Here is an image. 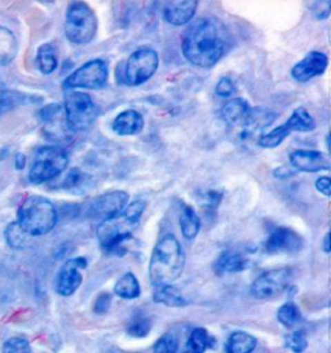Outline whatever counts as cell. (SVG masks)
Returning a JSON list of instances; mask_svg holds the SVG:
<instances>
[{
    "label": "cell",
    "mask_w": 331,
    "mask_h": 353,
    "mask_svg": "<svg viewBox=\"0 0 331 353\" xmlns=\"http://www.w3.org/2000/svg\"><path fill=\"white\" fill-rule=\"evenodd\" d=\"M330 0L326 1H312L310 4V11L319 19V20H325L330 16Z\"/></svg>",
    "instance_id": "37"
},
{
    "label": "cell",
    "mask_w": 331,
    "mask_h": 353,
    "mask_svg": "<svg viewBox=\"0 0 331 353\" xmlns=\"http://www.w3.org/2000/svg\"><path fill=\"white\" fill-rule=\"evenodd\" d=\"M322 249L326 254L330 252V234L329 233L325 234V239L322 241Z\"/></svg>",
    "instance_id": "42"
},
{
    "label": "cell",
    "mask_w": 331,
    "mask_h": 353,
    "mask_svg": "<svg viewBox=\"0 0 331 353\" xmlns=\"http://www.w3.org/2000/svg\"><path fill=\"white\" fill-rule=\"evenodd\" d=\"M153 301L171 308H180V307L188 305V301L183 296V294L172 285L155 286L153 291Z\"/></svg>",
    "instance_id": "23"
},
{
    "label": "cell",
    "mask_w": 331,
    "mask_h": 353,
    "mask_svg": "<svg viewBox=\"0 0 331 353\" xmlns=\"http://www.w3.org/2000/svg\"><path fill=\"white\" fill-rule=\"evenodd\" d=\"M8 101H10V96H8V92L6 91V88H4V85L3 83L0 82V113L7 108V105H8Z\"/></svg>",
    "instance_id": "41"
},
{
    "label": "cell",
    "mask_w": 331,
    "mask_h": 353,
    "mask_svg": "<svg viewBox=\"0 0 331 353\" xmlns=\"http://www.w3.org/2000/svg\"><path fill=\"white\" fill-rule=\"evenodd\" d=\"M3 353H32L29 341L20 336L10 338L3 345Z\"/></svg>",
    "instance_id": "35"
},
{
    "label": "cell",
    "mask_w": 331,
    "mask_h": 353,
    "mask_svg": "<svg viewBox=\"0 0 331 353\" xmlns=\"http://www.w3.org/2000/svg\"><path fill=\"white\" fill-rule=\"evenodd\" d=\"M114 292L122 299H136L140 295V283L134 273L128 272L117 281Z\"/></svg>",
    "instance_id": "28"
},
{
    "label": "cell",
    "mask_w": 331,
    "mask_h": 353,
    "mask_svg": "<svg viewBox=\"0 0 331 353\" xmlns=\"http://www.w3.org/2000/svg\"><path fill=\"white\" fill-rule=\"evenodd\" d=\"M277 115L264 108H251L246 119L242 123V139H251L258 132L264 131L276 121Z\"/></svg>",
    "instance_id": "18"
},
{
    "label": "cell",
    "mask_w": 331,
    "mask_h": 353,
    "mask_svg": "<svg viewBox=\"0 0 331 353\" xmlns=\"http://www.w3.org/2000/svg\"><path fill=\"white\" fill-rule=\"evenodd\" d=\"M248 258L237 251H224L215 263L217 273H237L248 267Z\"/></svg>",
    "instance_id": "21"
},
{
    "label": "cell",
    "mask_w": 331,
    "mask_h": 353,
    "mask_svg": "<svg viewBox=\"0 0 331 353\" xmlns=\"http://www.w3.org/2000/svg\"><path fill=\"white\" fill-rule=\"evenodd\" d=\"M159 56L152 48H139L128 57L124 69V83L136 87L148 82L158 70Z\"/></svg>",
    "instance_id": "9"
},
{
    "label": "cell",
    "mask_w": 331,
    "mask_h": 353,
    "mask_svg": "<svg viewBox=\"0 0 331 353\" xmlns=\"http://www.w3.org/2000/svg\"><path fill=\"white\" fill-rule=\"evenodd\" d=\"M304 239L292 229L279 227L269 233L264 249L270 255H292L303 250Z\"/></svg>",
    "instance_id": "13"
},
{
    "label": "cell",
    "mask_w": 331,
    "mask_h": 353,
    "mask_svg": "<svg viewBox=\"0 0 331 353\" xmlns=\"http://www.w3.org/2000/svg\"><path fill=\"white\" fill-rule=\"evenodd\" d=\"M215 94H217L219 97H223V99H229V97H232L233 94H237L236 84L233 83L232 78L223 77V78L217 82V87H215Z\"/></svg>",
    "instance_id": "36"
},
{
    "label": "cell",
    "mask_w": 331,
    "mask_h": 353,
    "mask_svg": "<svg viewBox=\"0 0 331 353\" xmlns=\"http://www.w3.org/2000/svg\"><path fill=\"white\" fill-rule=\"evenodd\" d=\"M146 203L141 199L128 203L113 218L101 221L96 229L99 243L105 252L114 254L126 241L132 239L134 229L144 215Z\"/></svg>",
    "instance_id": "2"
},
{
    "label": "cell",
    "mask_w": 331,
    "mask_h": 353,
    "mask_svg": "<svg viewBox=\"0 0 331 353\" xmlns=\"http://www.w3.org/2000/svg\"><path fill=\"white\" fill-rule=\"evenodd\" d=\"M180 229L181 234L186 241H193L198 236L201 229V220L198 218L194 208L192 206H185L180 215Z\"/></svg>",
    "instance_id": "26"
},
{
    "label": "cell",
    "mask_w": 331,
    "mask_h": 353,
    "mask_svg": "<svg viewBox=\"0 0 331 353\" xmlns=\"http://www.w3.org/2000/svg\"><path fill=\"white\" fill-rule=\"evenodd\" d=\"M144 117L137 110L128 109L115 117L112 128L118 136H134L144 130Z\"/></svg>",
    "instance_id": "19"
},
{
    "label": "cell",
    "mask_w": 331,
    "mask_h": 353,
    "mask_svg": "<svg viewBox=\"0 0 331 353\" xmlns=\"http://www.w3.org/2000/svg\"><path fill=\"white\" fill-rule=\"evenodd\" d=\"M294 277V272L289 267L267 270L260 274L251 285V295L259 301H268L288 290Z\"/></svg>",
    "instance_id": "11"
},
{
    "label": "cell",
    "mask_w": 331,
    "mask_h": 353,
    "mask_svg": "<svg viewBox=\"0 0 331 353\" xmlns=\"http://www.w3.org/2000/svg\"><path fill=\"white\" fill-rule=\"evenodd\" d=\"M210 335L206 329L197 327L192 332L186 343L185 353H205L210 347Z\"/></svg>",
    "instance_id": "29"
},
{
    "label": "cell",
    "mask_w": 331,
    "mask_h": 353,
    "mask_svg": "<svg viewBox=\"0 0 331 353\" xmlns=\"http://www.w3.org/2000/svg\"><path fill=\"white\" fill-rule=\"evenodd\" d=\"M99 21L92 8L84 1L70 3L65 16V35L69 42L86 46L97 34Z\"/></svg>",
    "instance_id": "5"
},
{
    "label": "cell",
    "mask_w": 331,
    "mask_h": 353,
    "mask_svg": "<svg viewBox=\"0 0 331 353\" xmlns=\"http://www.w3.org/2000/svg\"><path fill=\"white\" fill-rule=\"evenodd\" d=\"M328 65L329 57L325 53L312 51L301 61L294 65V68L291 69V77L299 83H305L325 73Z\"/></svg>",
    "instance_id": "16"
},
{
    "label": "cell",
    "mask_w": 331,
    "mask_h": 353,
    "mask_svg": "<svg viewBox=\"0 0 331 353\" xmlns=\"http://www.w3.org/2000/svg\"><path fill=\"white\" fill-rule=\"evenodd\" d=\"M109 78V66L101 59L91 60L72 72L65 81L63 88H86V90H101Z\"/></svg>",
    "instance_id": "10"
},
{
    "label": "cell",
    "mask_w": 331,
    "mask_h": 353,
    "mask_svg": "<svg viewBox=\"0 0 331 353\" xmlns=\"http://www.w3.org/2000/svg\"><path fill=\"white\" fill-rule=\"evenodd\" d=\"M227 43L223 26L211 17H201L186 28L181 50L186 60L198 68H212L224 56Z\"/></svg>",
    "instance_id": "1"
},
{
    "label": "cell",
    "mask_w": 331,
    "mask_h": 353,
    "mask_svg": "<svg viewBox=\"0 0 331 353\" xmlns=\"http://www.w3.org/2000/svg\"><path fill=\"white\" fill-rule=\"evenodd\" d=\"M258 345L257 338L245 332H233L227 343V353H251Z\"/></svg>",
    "instance_id": "27"
},
{
    "label": "cell",
    "mask_w": 331,
    "mask_h": 353,
    "mask_svg": "<svg viewBox=\"0 0 331 353\" xmlns=\"http://www.w3.org/2000/svg\"><path fill=\"white\" fill-rule=\"evenodd\" d=\"M87 268L86 258H74L63 263L56 281V291L61 296H70L82 285L83 276L81 270Z\"/></svg>",
    "instance_id": "14"
},
{
    "label": "cell",
    "mask_w": 331,
    "mask_h": 353,
    "mask_svg": "<svg viewBox=\"0 0 331 353\" xmlns=\"http://www.w3.org/2000/svg\"><path fill=\"white\" fill-rule=\"evenodd\" d=\"M179 350V339L175 334L167 332L154 344V353H176Z\"/></svg>",
    "instance_id": "32"
},
{
    "label": "cell",
    "mask_w": 331,
    "mask_h": 353,
    "mask_svg": "<svg viewBox=\"0 0 331 353\" xmlns=\"http://www.w3.org/2000/svg\"><path fill=\"white\" fill-rule=\"evenodd\" d=\"M290 165L300 172H320L329 171L331 167L330 158L319 150L298 149L291 152L289 156Z\"/></svg>",
    "instance_id": "15"
},
{
    "label": "cell",
    "mask_w": 331,
    "mask_h": 353,
    "mask_svg": "<svg viewBox=\"0 0 331 353\" xmlns=\"http://www.w3.org/2000/svg\"><path fill=\"white\" fill-rule=\"evenodd\" d=\"M59 214L50 199L41 196L25 198L17 211V224L30 237L50 233L57 224Z\"/></svg>",
    "instance_id": "4"
},
{
    "label": "cell",
    "mask_w": 331,
    "mask_h": 353,
    "mask_svg": "<svg viewBox=\"0 0 331 353\" xmlns=\"http://www.w3.org/2000/svg\"><path fill=\"white\" fill-rule=\"evenodd\" d=\"M185 254L174 234H166L155 245L149 261V279L153 286L171 285L183 273Z\"/></svg>",
    "instance_id": "3"
},
{
    "label": "cell",
    "mask_w": 331,
    "mask_h": 353,
    "mask_svg": "<svg viewBox=\"0 0 331 353\" xmlns=\"http://www.w3.org/2000/svg\"><path fill=\"white\" fill-rule=\"evenodd\" d=\"M63 113L66 125L72 131H84L94 123L99 108L92 97L84 92H72L65 97Z\"/></svg>",
    "instance_id": "7"
},
{
    "label": "cell",
    "mask_w": 331,
    "mask_h": 353,
    "mask_svg": "<svg viewBox=\"0 0 331 353\" xmlns=\"http://www.w3.org/2000/svg\"><path fill=\"white\" fill-rule=\"evenodd\" d=\"M316 130V121L303 106L297 108L283 125L276 127L265 135L259 136L258 145L264 149H274L292 132H310Z\"/></svg>",
    "instance_id": "8"
},
{
    "label": "cell",
    "mask_w": 331,
    "mask_h": 353,
    "mask_svg": "<svg viewBox=\"0 0 331 353\" xmlns=\"http://www.w3.org/2000/svg\"><path fill=\"white\" fill-rule=\"evenodd\" d=\"M295 172L294 171H291V168H288V167H277V168H274V171H273V176L277 177V179H288V177L292 176Z\"/></svg>",
    "instance_id": "40"
},
{
    "label": "cell",
    "mask_w": 331,
    "mask_h": 353,
    "mask_svg": "<svg viewBox=\"0 0 331 353\" xmlns=\"http://www.w3.org/2000/svg\"><path fill=\"white\" fill-rule=\"evenodd\" d=\"M25 163H26V158L23 154H19L17 158H16V167L19 168V170H22L23 166H25Z\"/></svg>",
    "instance_id": "43"
},
{
    "label": "cell",
    "mask_w": 331,
    "mask_h": 353,
    "mask_svg": "<svg viewBox=\"0 0 331 353\" xmlns=\"http://www.w3.org/2000/svg\"><path fill=\"white\" fill-rule=\"evenodd\" d=\"M19 51L17 39L7 28L0 26V66L12 63Z\"/></svg>",
    "instance_id": "25"
},
{
    "label": "cell",
    "mask_w": 331,
    "mask_h": 353,
    "mask_svg": "<svg viewBox=\"0 0 331 353\" xmlns=\"http://www.w3.org/2000/svg\"><path fill=\"white\" fill-rule=\"evenodd\" d=\"M110 304H112V296L108 292H103L97 296V299L94 301L93 311L99 313V314H103V313L109 311Z\"/></svg>",
    "instance_id": "38"
},
{
    "label": "cell",
    "mask_w": 331,
    "mask_h": 353,
    "mask_svg": "<svg viewBox=\"0 0 331 353\" xmlns=\"http://www.w3.org/2000/svg\"><path fill=\"white\" fill-rule=\"evenodd\" d=\"M316 189L320 192L321 194H323L325 197H330L331 194V184L330 177L329 176H321L316 180L314 183Z\"/></svg>",
    "instance_id": "39"
},
{
    "label": "cell",
    "mask_w": 331,
    "mask_h": 353,
    "mask_svg": "<svg viewBox=\"0 0 331 353\" xmlns=\"http://www.w3.org/2000/svg\"><path fill=\"white\" fill-rule=\"evenodd\" d=\"M130 194L124 190H110L90 199L84 205V216L105 221L118 215L128 205Z\"/></svg>",
    "instance_id": "12"
},
{
    "label": "cell",
    "mask_w": 331,
    "mask_h": 353,
    "mask_svg": "<svg viewBox=\"0 0 331 353\" xmlns=\"http://www.w3.org/2000/svg\"><path fill=\"white\" fill-rule=\"evenodd\" d=\"M35 61L41 74L50 75L57 69V65H59L57 48L52 43L41 44L38 48Z\"/></svg>",
    "instance_id": "24"
},
{
    "label": "cell",
    "mask_w": 331,
    "mask_h": 353,
    "mask_svg": "<svg viewBox=\"0 0 331 353\" xmlns=\"http://www.w3.org/2000/svg\"><path fill=\"white\" fill-rule=\"evenodd\" d=\"M277 317H279V321L285 327L292 329L295 325L299 323L301 314H300L299 308L292 301H288L279 308Z\"/></svg>",
    "instance_id": "31"
},
{
    "label": "cell",
    "mask_w": 331,
    "mask_h": 353,
    "mask_svg": "<svg viewBox=\"0 0 331 353\" xmlns=\"http://www.w3.org/2000/svg\"><path fill=\"white\" fill-rule=\"evenodd\" d=\"M92 177L81 171L78 167L72 168L62 179L60 188L74 194H83L92 187Z\"/></svg>",
    "instance_id": "22"
},
{
    "label": "cell",
    "mask_w": 331,
    "mask_h": 353,
    "mask_svg": "<svg viewBox=\"0 0 331 353\" xmlns=\"http://www.w3.org/2000/svg\"><path fill=\"white\" fill-rule=\"evenodd\" d=\"M4 236L7 239V243L10 245L12 249L21 250L25 249L29 243V239L30 236L26 234L20 225L17 224V221H13L10 223V225L6 229L4 232Z\"/></svg>",
    "instance_id": "30"
},
{
    "label": "cell",
    "mask_w": 331,
    "mask_h": 353,
    "mask_svg": "<svg viewBox=\"0 0 331 353\" xmlns=\"http://www.w3.org/2000/svg\"><path fill=\"white\" fill-rule=\"evenodd\" d=\"M150 330H152V321L145 317H139L130 323L127 332L134 338H144L150 332Z\"/></svg>",
    "instance_id": "34"
},
{
    "label": "cell",
    "mask_w": 331,
    "mask_h": 353,
    "mask_svg": "<svg viewBox=\"0 0 331 353\" xmlns=\"http://www.w3.org/2000/svg\"><path fill=\"white\" fill-rule=\"evenodd\" d=\"M286 345L294 353H303L308 347L307 334L301 330L291 332L286 336Z\"/></svg>",
    "instance_id": "33"
},
{
    "label": "cell",
    "mask_w": 331,
    "mask_h": 353,
    "mask_svg": "<svg viewBox=\"0 0 331 353\" xmlns=\"http://www.w3.org/2000/svg\"><path fill=\"white\" fill-rule=\"evenodd\" d=\"M250 110H251V105L248 100L242 97H236V99H230L228 103L223 105L220 115L227 125H242Z\"/></svg>",
    "instance_id": "20"
},
{
    "label": "cell",
    "mask_w": 331,
    "mask_h": 353,
    "mask_svg": "<svg viewBox=\"0 0 331 353\" xmlns=\"http://www.w3.org/2000/svg\"><path fill=\"white\" fill-rule=\"evenodd\" d=\"M69 166L68 153L59 146H41L31 161L29 180L35 185L60 176Z\"/></svg>",
    "instance_id": "6"
},
{
    "label": "cell",
    "mask_w": 331,
    "mask_h": 353,
    "mask_svg": "<svg viewBox=\"0 0 331 353\" xmlns=\"http://www.w3.org/2000/svg\"><path fill=\"white\" fill-rule=\"evenodd\" d=\"M197 8V0L166 1L163 7V19L172 26H184L193 20Z\"/></svg>",
    "instance_id": "17"
}]
</instances>
